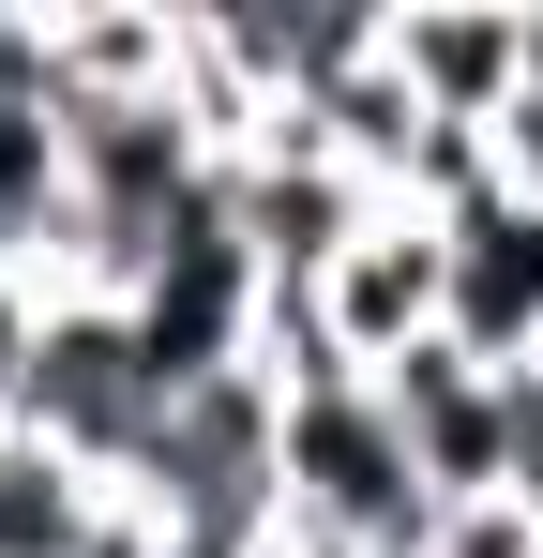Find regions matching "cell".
I'll list each match as a JSON object with an SVG mask.
<instances>
[{"label":"cell","instance_id":"obj_1","mask_svg":"<svg viewBox=\"0 0 543 558\" xmlns=\"http://www.w3.org/2000/svg\"><path fill=\"white\" fill-rule=\"evenodd\" d=\"M272 483H287V529H333V544H377V558L438 544V498H423L408 423H393L377 377H302L287 438H272Z\"/></svg>","mask_w":543,"mask_h":558},{"label":"cell","instance_id":"obj_2","mask_svg":"<svg viewBox=\"0 0 543 558\" xmlns=\"http://www.w3.org/2000/svg\"><path fill=\"white\" fill-rule=\"evenodd\" d=\"M152 423H167V377L136 348V317L121 302H46V363H31V408H15V438H46V453L76 468H121L152 453Z\"/></svg>","mask_w":543,"mask_h":558},{"label":"cell","instance_id":"obj_3","mask_svg":"<svg viewBox=\"0 0 543 558\" xmlns=\"http://www.w3.org/2000/svg\"><path fill=\"white\" fill-rule=\"evenodd\" d=\"M377 211H393V196L362 182V167L317 136V121H302V106L272 121L242 167H227V227H242V257H257L272 287H317V272L362 242V227H377Z\"/></svg>","mask_w":543,"mask_h":558},{"label":"cell","instance_id":"obj_4","mask_svg":"<svg viewBox=\"0 0 543 558\" xmlns=\"http://www.w3.org/2000/svg\"><path fill=\"white\" fill-rule=\"evenodd\" d=\"M302 302H317V348H333L348 377H393L408 348H438V332H452V227L393 196V211H377Z\"/></svg>","mask_w":543,"mask_h":558},{"label":"cell","instance_id":"obj_5","mask_svg":"<svg viewBox=\"0 0 543 558\" xmlns=\"http://www.w3.org/2000/svg\"><path fill=\"white\" fill-rule=\"evenodd\" d=\"M377 46H393V76L423 121H468V136H498L543 76V0H393L377 15Z\"/></svg>","mask_w":543,"mask_h":558},{"label":"cell","instance_id":"obj_6","mask_svg":"<svg viewBox=\"0 0 543 558\" xmlns=\"http://www.w3.org/2000/svg\"><path fill=\"white\" fill-rule=\"evenodd\" d=\"M393 392V423H408V468H423V498L438 513H468V498H514L529 483V438H514V377L468 363V348H408V363L377 377Z\"/></svg>","mask_w":543,"mask_h":558},{"label":"cell","instance_id":"obj_7","mask_svg":"<svg viewBox=\"0 0 543 558\" xmlns=\"http://www.w3.org/2000/svg\"><path fill=\"white\" fill-rule=\"evenodd\" d=\"M452 348L468 363H543V196H468L452 211Z\"/></svg>","mask_w":543,"mask_h":558},{"label":"cell","instance_id":"obj_8","mask_svg":"<svg viewBox=\"0 0 543 558\" xmlns=\"http://www.w3.org/2000/svg\"><path fill=\"white\" fill-rule=\"evenodd\" d=\"M106 498H121L106 468L46 453V438H15V453H0V558H90Z\"/></svg>","mask_w":543,"mask_h":558},{"label":"cell","instance_id":"obj_9","mask_svg":"<svg viewBox=\"0 0 543 558\" xmlns=\"http://www.w3.org/2000/svg\"><path fill=\"white\" fill-rule=\"evenodd\" d=\"M423 558H543V513L529 498H468V513H438Z\"/></svg>","mask_w":543,"mask_h":558},{"label":"cell","instance_id":"obj_10","mask_svg":"<svg viewBox=\"0 0 543 558\" xmlns=\"http://www.w3.org/2000/svg\"><path fill=\"white\" fill-rule=\"evenodd\" d=\"M31 363H46V287H15V272H0V423L31 408Z\"/></svg>","mask_w":543,"mask_h":558},{"label":"cell","instance_id":"obj_11","mask_svg":"<svg viewBox=\"0 0 543 558\" xmlns=\"http://www.w3.org/2000/svg\"><path fill=\"white\" fill-rule=\"evenodd\" d=\"M90 558H181V544H167V513H152V498H106V529H90Z\"/></svg>","mask_w":543,"mask_h":558},{"label":"cell","instance_id":"obj_12","mask_svg":"<svg viewBox=\"0 0 543 558\" xmlns=\"http://www.w3.org/2000/svg\"><path fill=\"white\" fill-rule=\"evenodd\" d=\"M272 558H377V544H333V529H272Z\"/></svg>","mask_w":543,"mask_h":558},{"label":"cell","instance_id":"obj_13","mask_svg":"<svg viewBox=\"0 0 543 558\" xmlns=\"http://www.w3.org/2000/svg\"><path fill=\"white\" fill-rule=\"evenodd\" d=\"M0 453H15V423H0Z\"/></svg>","mask_w":543,"mask_h":558}]
</instances>
